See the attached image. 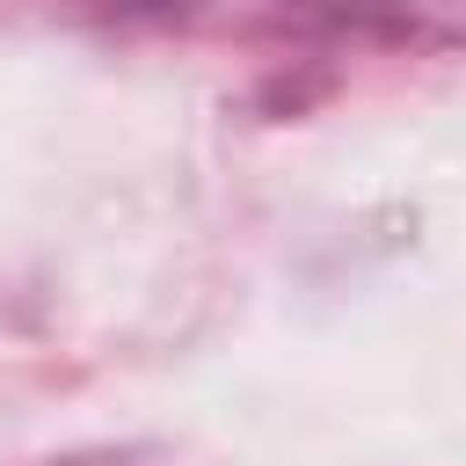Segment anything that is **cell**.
<instances>
[]
</instances>
